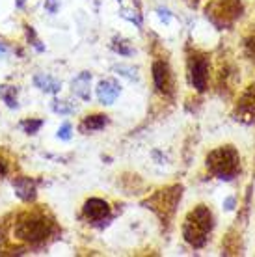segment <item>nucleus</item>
Wrapping results in <instances>:
<instances>
[{
	"label": "nucleus",
	"mask_w": 255,
	"mask_h": 257,
	"mask_svg": "<svg viewBox=\"0 0 255 257\" xmlns=\"http://www.w3.org/2000/svg\"><path fill=\"white\" fill-rule=\"evenodd\" d=\"M115 71H117L119 75H123V77H129V78L136 77V69H133V67H127V65H115Z\"/></svg>",
	"instance_id": "dca6fc26"
},
{
	"label": "nucleus",
	"mask_w": 255,
	"mask_h": 257,
	"mask_svg": "<svg viewBox=\"0 0 255 257\" xmlns=\"http://www.w3.org/2000/svg\"><path fill=\"white\" fill-rule=\"evenodd\" d=\"M52 110L56 112V114H71L73 112V106L67 104V101H52Z\"/></svg>",
	"instance_id": "4468645a"
},
{
	"label": "nucleus",
	"mask_w": 255,
	"mask_h": 257,
	"mask_svg": "<svg viewBox=\"0 0 255 257\" xmlns=\"http://www.w3.org/2000/svg\"><path fill=\"white\" fill-rule=\"evenodd\" d=\"M207 60L205 56H196V58H190V80L192 86L198 91H203L207 88Z\"/></svg>",
	"instance_id": "20e7f679"
},
{
	"label": "nucleus",
	"mask_w": 255,
	"mask_h": 257,
	"mask_svg": "<svg viewBox=\"0 0 255 257\" xmlns=\"http://www.w3.org/2000/svg\"><path fill=\"white\" fill-rule=\"evenodd\" d=\"M119 95V86L115 80H101L97 86V97L102 104H112Z\"/></svg>",
	"instance_id": "6e6552de"
},
{
	"label": "nucleus",
	"mask_w": 255,
	"mask_h": 257,
	"mask_svg": "<svg viewBox=\"0 0 255 257\" xmlns=\"http://www.w3.org/2000/svg\"><path fill=\"white\" fill-rule=\"evenodd\" d=\"M104 125H106V116L95 114V116L84 117L82 123H80V131L82 133H93V131H101Z\"/></svg>",
	"instance_id": "f8f14e48"
},
{
	"label": "nucleus",
	"mask_w": 255,
	"mask_h": 257,
	"mask_svg": "<svg viewBox=\"0 0 255 257\" xmlns=\"http://www.w3.org/2000/svg\"><path fill=\"white\" fill-rule=\"evenodd\" d=\"M41 125H43V121H41V119H26V121H23V128H25L28 135L38 133Z\"/></svg>",
	"instance_id": "2eb2a0df"
},
{
	"label": "nucleus",
	"mask_w": 255,
	"mask_h": 257,
	"mask_svg": "<svg viewBox=\"0 0 255 257\" xmlns=\"http://www.w3.org/2000/svg\"><path fill=\"white\" fill-rule=\"evenodd\" d=\"M114 49L117 52H121V54H131V47H125V41H119V45H114Z\"/></svg>",
	"instance_id": "aec40b11"
},
{
	"label": "nucleus",
	"mask_w": 255,
	"mask_h": 257,
	"mask_svg": "<svg viewBox=\"0 0 255 257\" xmlns=\"http://www.w3.org/2000/svg\"><path fill=\"white\" fill-rule=\"evenodd\" d=\"M246 51H248L249 56H253V58H255V36L246 41Z\"/></svg>",
	"instance_id": "6ab92c4d"
},
{
	"label": "nucleus",
	"mask_w": 255,
	"mask_h": 257,
	"mask_svg": "<svg viewBox=\"0 0 255 257\" xmlns=\"http://www.w3.org/2000/svg\"><path fill=\"white\" fill-rule=\"evenodd\" d=\"M13 188H15V194L23 201H34L36 199V181H32L30 177H17L13 181Z\"/></svg>",
	"instance_id": "1a4fd4ad"
},
{
	"label": "nucleus",
	"mask_w": 255,
	"mask_h": 257,
	"mask_svg": "<svg viewBox=\"0 0 255 257\" xmlns=\"http://www.w3.org/2000/svg\"><path fill=\"white\" fill-rule=\"evenodd\" d=\"M58 138H62V140H69L71 138V123H64L60 131H58Z\"/></svg>",
	"instance_id": "f3484780"
},
{
	"label": "nucleus",
	"mask_w": 255,
	"mask_h": 257,
	"mask_svg": "<svg viewBox=\"0 0 255 257\" xmlns=\"http://www.w3.org/2000/svg\"><path fill=\"white\" fill-rule=\"evenodd\" d=\"M110 214V207L106 201H102V199H97V198H91L86 201V205H84V216L91 222H101L104 220L106 216Z\"/></svg>",
	"instance_id": "39448f33"
},
{
	"label": "nucleus",
	"mask_w": 255,
	"mask_h": 257,
	"mask_svg": "<svg viewBox=\"0 0 255 257\" xmlns=\"http://www.w3.org/2000/svg\"><path fill=\"white\" fill-rule=\"evenodd\" d=\"M0 97L10 108H17V88L15 86H0Z\"/></svg>",
	"instance_id": "ddd939ff"
},
{
	"label": "nucleus",
	"mask_w": 255,
	"mask_h": 257,
	"mask_svg": "<svg viewBox=\"0 0 255 257\" xmlns=\"http://www.w3.org/2000/svg\"><path fill=\"white\" fill-rule=\"evenodd\" d=\"M45 10L49 13L58 12V0H45Z\"/></svg>",
	"instance_id": "a211bd4d"
},
{
	"label": "nucleus",
	"mask_w": 255,
	"mask_h": 257,
	"mask_svg": "<svg viewBox=\"0 0 255 257\" xmlns=\"http://www.w3.org/2000/svg\"><path fill=\"white\" fill-rule=\"evenodd\" d=\"M238 116L244 121H253L255 119V84L249 86L248 91L242 95L238 104Z\"/></svg>",
	"instance_id": "423d86ee"
},
{
	"label": "nucleus",
	"mask_w": 255,
	"mask_h": 257,
	"mask_svg": "<svg viewBox=\"0 0 255 257\" xmlns=\"http://www.w3.org/2000/svg\"><path fill=\"white\" fill-rule=\"evenodd\" d=\"M207 166L211 168V172L218 175L220 179H233L238 172L240 159L233 148H220L214 149L207 157Z\"/></svg>",
	"instance_id": "7ed1b4c3"
},
{
	"label": "nucleus",
	"mask_w": 255,
	"mask_h": 257,
	"mask_svg": "<svg viewBox=\"0 0 255 257\" xmlns=\"http://www.w3.org/2000/svg\"><path fill=\"white\" fill-rule=\"evenodd\" d=\"M153 78H155V84H157L159 91L168 93V91L172 90V75H170V69H168V65L164 64V62H155Z\"/></svg>",
	"instance_id": "0eeeda50"
},
{
	"label": "nucleus",
	"mask_w": 255,
	"mask_h": 257,
	"mask_svg": "<svg viewBox=\"0 0 255 257\" xmlns=\"http://www.w3.org/2000/svg\"><path fill=\"white\" fill-rule=\"evenodd\" d=\"M34 84L38 86L39 90L47 91V93H58L60 88H62V84L58 82L56 78H52L51 75H45V73H39L34 77Z\"/></svg>",
	"instance_id": "9b49d317"
},
{
	"label": "nucleus",
	"mask_w": 255,
	"mask_h": 257,
	"mask_svg": "<svg viewBox=\"0 0 255 257\" xmlns=\"http://www.w3.org/2000/svg\"><path fill=\"white\" fill-rule=\"evenodd\" d=\"M212 227V214L205 205L196 207L194 211L188 212V216L183 225V235H185L186 242L192 244L194 248L205 244V240L209 237Z\"/></svg>",
	"instance_id": "f03ea898"
},
{
	"label": "nucleus",
	"mask_w": 255,
	"mask_h": 257,
	"mask_svg": "<svg viewBox=\"0 0 255 257\" xmlns=\"http://www.w3.org/2000/svg\"><path fill=\"white\" fill-rule=\"evenodd\" d=\"M89 82H91V75H89L88 71L80 73V75L73 80V93L77 97H80L82 101H89V97H91Z\"/></svg>",
	"instance_id": "9d476101"
},
{
	"label": "nucleus",
	"mask_w": 255,
	"mask_h": 257,
	"mask_svg": "<svg viewBox=\"0 0 255 257\" xmlns=\"http://www.w3.org/2000/svg\"><path fill=\"white\" fill-rule=\"evenodd\" d=\"M52 233V222L41 212H26L23 214L13 227V235L21 242L38 244L49 238Z\"/></svg>",
	"instance_id": "f257e3e1"
},
{
	"label": "nucleus",
	"mask_w": 255,
	"mask_h": 257,
	"mask_svg": "<svg viewBox=\"0 0 255 257\" xmlns=\"http://www.w3.org/2000/svg\"><path fill=\"white\" fill-rule=\"evenodd\" d=\"M8 174V162L0 159V177H4Z\"/></svg>",
	"instance_id": "412c9836"
}]
</instances>
